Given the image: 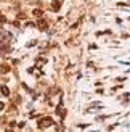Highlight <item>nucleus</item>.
Instances as JSON below:
<instances>
[{
	"label": "nucleus",
	"mask_w": 130,
	"mask_h": 132,
	"mask_svg": "<svg viewBox=\"0 0 130 132\" xmlns=\"http://www.w3.org/2000/svg\"><path fill=\"white\" fill-rule=\"evenodd\" d=\"M51 8H53L55 11H58V10L61 8V2H60V0H53V3H51Z\"/></svg>",
	"instance_id": "obj_2"
},
{
	"label": "nucleus",
	"mask_w": 130,
	"mask_h": 132,
	"mask_svg": "<svg viewBox=\"0 0 130 132\" xmlns=\"http://www.w3.org/2000/svg\"><path fill=\"white\" fill-rule=\"evenodd\" d=\"M7 132H13V131H7Z\"/></svg>",
	"instance_id": "obj_9"
},
{
	"label": "nucleus",
	"mask_w": 130,
	"mask_h": 132,
	"mask_svg": "<svg viewBox=\"0 0 130 132\" xmlns=\"http://www.w3.org/2000/svg\"><path fill=\"white\" fill-rule=\"evenodd\" d=\"M5 21H7V20H5V16L0 15V23H5Z\"/></svg>",
	"instance_id": "obj_7"
},
{
	"label": "nucleus",
	"mask_w": 130,
	"mask_h": 132,
	"mask_svg": "<svg viewBox=\"0 0 130 132\" xmlns=\"http://www.w3.org/2000/svg\"><path fill=\"white\" fill-rule=\"evenodd\" d=\"M53 124V121H51V118H43L40 122H39V127L40 129H43V127H48V126H51Z\"/></svg>",
	"instance_id": "obj_1"
},
{
	"label": "nucleus",
	"mask_w": 130,
	"mask_h": 132,
	"mask_svg": "<svg viewBox=\"0 0 130 132\" xmlns=\"http://www.w3.org/2000/svg\"><path fill=\"white\" fill-rule=\"evenodd\" d=\"M37 26H39V29H47V21L45 20H39V23H37Z\"/></svg>",
	"instance_id": "obj_3"
},
{
	"label": "nucleus",
	"mask_w": 130,
	"mask_h": 132,
	"mask_svg": "<svg viewBox=\"0 0 130 132\" xmlns=\"http://www.w3.org/2000/svg\"><path fill=\"white\" fill-rule=\"evenodd\" d=\"M3 106H5V105H3V103H2V101H0V111L3 110Z\"/></svg>",
	"instance_id": "obj_8"
},
{
	"label": "nucleus",
	"mask_w": 130,
	"mask_h": 132,
	"mask_svg": "<svg viewBox=\"0 0 130 132\" xmlns=\"http://www.w3.org/2000/svg\"><path fill=\"white\" fill-rule=\"evenodd\" d=\"M0 71H2V73H8V71H10V66L8 65H2V68H0Z\"/></svg>",
	"instance_id": "obj_5"
},
{
	"label": "nucleus",
	"mask_w": 130,
	"mask_h": 132,
	"mask_svg": "<svg viewBox=\"0 0 130 132\" xmlns=\"http://www.w3.org/2000/svg\"><path fill=\"white\" fill-rule=\"evenodd\" d=\"M0 92L3 93L5 97H8V95H10V90H8V87H7V86H2V87H0Z\"/></svg>",
	"instance_id": "obj_4"
},
{
	"label": "nucleus",
	"mask_w": 130,
	"mask_h": 132,
	"mask_svg": "<svg viewBox=\"0 0 130 132\" xmlns=\"http://www.w3.org/2000/svg\"><path fill=\"white\" fill-rule=\"evenodd\" d=\"M32 15L37 16V18H40V16H42V10H39V8H37V10H34V11H32Z\"/></svg>",
	"instance_id": "obj_6"
}]
</instances>
